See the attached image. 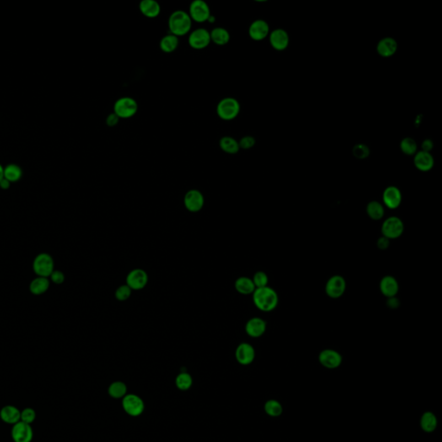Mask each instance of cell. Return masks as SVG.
Wrapping results in <instances>:
<instances>
[{
  "label": "cell",
  "mask_w": 442,
  "mask_h": 442,
  "mask_svg": "<svg viewBox=\"0 0 442 442\" xmlns=\"http://www.w3.org/2000/svg\"><path fill=\"white\" fill-rule=\"evenodd\" d=\"M397 50V43L394 38H385L379 42L377 50L379 55L383 57L392 56Z\"/></svg>",
  "instance_id": "cell-23"
},
{
  "label": "cell",
  "mask_w": 442,
  "mask_h": 442,
  "mask_svg": "<svg viewBox=\"0 0 442 442\" xmlns=\"http://www.w3.org/2000/svg\"><path fill=\"white\" fill-rule=\"evenodd\" d=\"M210 43V32L204 28H199L193 30L189 36V44L194 50H204L209 45Z\"/></svg>",
  "instance_id": "cell-11"
},
{
  "label": "cell",
  "mask_w": 442,
  "mask_h": 442,
  "mask_svg": "<svg viewBox=\"0 0 442 442\" xmlns=\"http://www.w3.org/2000/svg\"><path fill=\"white\" fill-rule=\"evenodd\" d=\"M211 42L218 46H224L230 41V33L222 27H216L210 32Z\"/></svg>",
  "instance_id": "cell-27"
},
{
  "label": "cell",
  "mask_w": 442,
  "mask_h": 442,
  "mask_svg": "<svg viewBox=\"0 0 442 442\" xmlns=\"http://www.w3.org/2000/svg\"><path fill=\"white\" fill-rule=\"evenodd\" d=\"M320 364L326 369L335 370L341 366L343 358L340 352L334 349H325L318 356Z\"/></svg>",
  "instance_id": "cell-10"
},
{
  "label": "cell",
  "mask_w": 442,
  "mask_h": 442,
  "mask_svg": "<svg viewBox=\"0 0 442 442\" xmlns=\"http://www.w3.org/2000/svg\"><path fill=\"white\" fill-rule=\"evenodd\" d=\"M352 153L358 159H365L370 154V150L365 144H357L352 149Z\"/></svg>",
  "instance_id": "cell-40"
},
{
  "label": "cell",
  "mask_w": 442,
  "mask_h": 442,
  "mask_svg": "<svg viewBox=\"0 0 442 442\" xmlns=\"http://www.w3.org/2000/svg\"><path fill=\"white\" fill-rule=\"evenodd\" d=\"M377 245H378V249H380V250H386L390 246V239L382 236L378 239Z\"/></svg>",
  "instance_id": "cell-44"
},
{
  "label": "cell",
  "mask_w": 442,
  "mask_h": 442,
  "mask_svg": "<svg viewBox=\"0 0 442 442\" xmlns=\"http://www.w3.org/2000/svg\"><path fill=\"white\" fill-rule=\"evenodd\" d=\"M234 287L237 292L244 296H249L253 294L256 287L254 285L252 279L247 276H241L236 280Z\"/></svg>",
  "instance_id": "cell-26"
},
{
  "label": "cell",
  "mask_w": 442,
  "mask_h": 442,
  "mask_svg": "<svg viewBox=\"0 0 442 442\" xmlns=\"http://www.w3.org/2000/svg\"><path fill=\"white\" fill-rule=\"evenodd\" d=\"M50 277V280L55 284H61L62 282H64L65 280L64 274L60 271H53Z\"/></svg>",
  "instance_id": "cell-42"
},
{
  "label": "cell",
  "mask_w": 442,
  "mask_h": 442,
  "mask_svg": "<svg viewBox=\"0 0 442 442\" xmlns=\"http://www.w3.org/2000/svg\"><path fill=\"white\" fill-rule=\"evenodd\" d=\"M0 418L7 424H16L20 422L21 411L15 406L6 405L0 410Z\"/></svg>",
  "instance_id": "cell-21"
},
{
  "label": "cell",
  "mask_w": 442,
  "mask_h": 442,
  "mask_svg": "<svg viewBox=\"0 0 442 442\" xmlns=\"http://www.w3.org/2000/svg\"><path fill=\"white\" fill-rule=\"evenodd\" d=\"M252 282L256 288H265L267 287L269 283V277L264 271H257L254 274Z\"/></svg>",
  "instance_id": "cell-37"
},
{
  "label": "cell",
  "mask_w": 442,
  "mask_h": 442,
  "mask_svg": "<svg viewBox=\"0 0 442 442\" xmlns=\"http://www.w3.org/2000/svg\"><path fill=\"white\" fill-rule=\"evenodd\" d=\"M400 147H401V152H403L404 154L409 155V156L416 154V151H417L416 142L411 137H405L401 140Z\"/></svg>",
  "instance_id": "cell-36"
},
{
  "label": "cell",
  "mask_w": 442,
  "mask_h": 442,
  "mask_svg": "<svg viewBox=\"0 0 442 442\" xmlns=\"http://www.w3.org/2000/svg\"><path fill=\"white\" fill-rule=\"evenodd\" d=\"M240 113V104L237 99L227 97L221 99L217 105V114L221 120L225 121L236 119Z\"/></svg>",
  "instance_id": "cell-3"
},
{
  "label": "cell",
  "mask_w": 442,
  "mask_h": 442,
  "mask_svg": "<svg viewBox=\"0 0 442 442\" xmlns=\"http://www.w3.org/2000/svg\"><path fill=\"white\" fill-rule=\"evenodd\" d=\"M192 22L188 12L180 10L172 12L168 22L170 34L177 38L187 35L191 30Z\"/></svg>",
  "instance_id": "cell-2"
},
{
  "label": "cell",
  "mask_w": 442,
  "mask_h": 442,
  "mask_svg": "<svg viewBox=\"0 0 442 442\" xmlns=\"http://www.w3.org/2000/svg\"><path fill=\"white\" fill-rule=\"evenodd\" d=\"M23 175V170L19 166L14 163L8 164L4 168V178L9 180L11 183L17 182Z\"/></svg>",
  "instance_id": "cell-30"
},
{
  "label": "cell",
  "mask_w": 442,
  "mask_h": 442,
  "mask_svg": "<svg viewBox=\"0 0 442 442\" xmlns=\"http://www.w3.org/2000/svg\"><path fill=\"white\" fill-rule=\"evenodd\" d=\"M179 45V38L172 34H168L161 39L159 47L161 50L164 53L174 52Z\"/></svg>",
  "instance_id": "cell-29"
},
{
  "label": "cell",
  "mask_w": 442,
  "mask_h": 442,
  "mask_svg": "<svg viewBox=\"0 0 442 442\" xmlns=\"http://www.w3.org/2000/svg\"><path fill=\"white\" fill-rule=\"evenodd\" d=\"M4 179V167L0 164V181Z\"/></svg>",
  "instance_id": "cell-48"
},
{
  "label": "cell",
  "mask_w": 442,
  "mask_h": 442,
  "mask_svg": "<svg viewBox=\"0 0 442 442\" xmlns=\"http://www.w3.org/2000/svg\"><path fill=\"white\" fill-rule=\"evenodd\" d=\"M416 168L421 171H429L433 167L434 161L432 155L428 152H419L416 153L414 160Z\"/></svg>",
  "instance_id": "cell-24"
},
{
  "label": "cell",
  "mask_w": 442,
  "mask_h": 442,
  "mask_svg": "<svg viewBox=\"0 0 442 442\" xmlns=\"http://www.w3.org/2000/svg\"><path fill=\"white\" fill-rule=\"evenodd\" d=\"M422 152H429L432 151V149L433 148V143L431 141L430 139H426L422 142Z\"/></svg>",
  "instance_id": "cell-46"
},
{
  "label": "cell",
  "mask_w": 442,
  "mask_h": 442,
  "mask_svg": "<svg viewBox=\"0 0 442 442\" xmlns=\"http://www.w3.org/2000/svg\"><path fill=\"white\" fill-rule=\"evenodd\" d=\"M120 118L117 116L116 114L113 113V114H109L108 115L107 118H106V120H105V122H106V125L109 126V127H114V126H116L119 122H120Z\"/></svg>",
  "instance_id": "cell-43"
},
{
  "label": "cell",
  "mask_w": 442,
  "mask_h": 442,
  "mask_svg": "<svg viewBox=\"0 0 442 442\" xmlns=\"http://www.w3.org/2000/svg\"><path fill=\"white\" fill-rule=\"evenodd\" d=\"M381 231L383 236L390 240L398 239L404 232V225L401 218L391 216L384 221Z\"/></svg>",
  "instance_id": "cell-5"
},
{
  "label": "cell",
  "mask_w": 442,
  "mask_h": 442,
  "mask_svg": "<svg viewBox=\"0 0 442 442\" xmlns=\"http://www.w3.org/2000/svg\"><path fill=\"white\" fill-rule=\"evenodd\" d=\"M184 206L190 212H198L201 211L205 204V198L201 191L197 189H191L184 196Z\"/></svg>",
  "instance_id": "cell-12"
},
{
  "label": "cell",
  "mask_w": 442,
  "mask_h": 442,
  "mask_svg": "<svg viewBox=\"0 0 442 442\" xmlns=\"http://www.w3.org/2000/svg\"><path fill=\"white\" fill-rule=\"evenodd\" d=\"M401 200L402 196L401 191L396 187H388L383 193V201L384 205L390 209L398 208L401 205Z\"/></svg>",
  "instance_id": "cell-16"
},
{
  "label": "cell",
  "mask_w": 442,
  "mask_h": 442,
  "mask_svg": "<svg viewBox=\"0 0 442 442\" xmlns=\"http://www.w3.org/2000/svg\"><path fill=\"white\" fill-rule=\"evenodd\" d=\"M11 434L14 442H31L34 436V432L31 425L27 424L20 421L13 425Z\"/></svg>",
  "instance_id": "cell-14"
},
{
  "label": "cell",
  "mask_w": 442,
  "mask_h": 442,
  "mask_svg": "<svg viewBox=\"0 0 442 442\" xmlns=\"http://www.w3.org/2000/svg\"><path fill=\"white\" fill-rule=\"evenodd\" d=\"M254 305L263 312H271L276 309L279 297L276 291L271 287L256 288L252 294Z\"/></svg>",
  "instance_id": "cell-1"
},
{
  "label": "cell",
  "mask_w": 442,
  "mask_h": 442,
  "mask_svg": "<svg viewBox=\"0 0 442 442\" xmlns=\"http://www.w3.org/2000/svg\"><path fill=\"white\" fill-rule=\"evenodd\" d=\"M420 426L425 433H433L436 430L438 419L435 414L431 411H426L422 414L420 419Z\"/></svg>",
  "instance_id": "cell-25"
},
{
  "label": "cell",
  "mask_w": 442,
  "mask_h": 442,
  "mask_svg": "<svg viewBox=\"0 0 442 442\" xmlns=\"http://www.w3.org/2000/svg\"><path fill=\"white\" fill-rule=\"evenodd\" d=\"M346 289V279L341 275H335L331 276L326 283L325 291L327 297L332 299L341 298Z\"/></svg>",
  "instance_id": "cell-9"
},
{
  "label": "cell",
  "mask_w": 442,
  "mask_h": 442,
  "mask_svg": "<svg viewBox=\"0 0 442 442\" xmlns=\"http://www.w3.org/2000/svg\"><path fill=\"white\" fill-rule=\"evenodd\" d=\"M265 413L271 417H279L283 412L282 403L275 399L268 400L265 404Z\"/></svg>",
  "instance_id": "cell-34"
},
{
  "label": "cell",
  "mask_w": 442,
  "mask_h": 442,
  "mask_svg": "<svg viewBox=\"0 0 442 442\" xmlns=\"http://www.w3.org/2000/svg\"><path fill=\"white\" fill-rule=\"evenodd\" d=\"M189 16L196 23L207 22L211 16L209 6L204 0H194L189 6Z\"/></svg>",
  "instance_id": "cell-7"
},
{
  "label": "cell",
  "mask_w": 442,
  "mask_h": 442,
  "mask_svg": "<svg viewBox=\"0 0 442 442\" xmlns=\"http://www.w3.org/2000/svg\"><path fill=\"white\" fill-rule=\"evenodd\" d=\"M270 43L276 50H284L289 44V36L284 29H276L270 35Z\"/></svg>",
  "instance_id": "cell-20"
},
{
  "label": "cell",
  "mask_w": 442,
  "mask_h": 442,
  "mask_svg": "<svg viewBox=\"0 0 442 442\" xmlns=\"http://www.w3.org/2000/svg\"><path fill=\"white\" fill-rule=\"evenodd\" d=\"M122 406L125 413L133 417L141 416L145 408L143 399L135 394H127L123 398Z\"/></svg>",
  "instance_id": "cell-8"
},
{
  "label": "cell",
  "mask_w": 442,
  "mask_h": 442,
  "mask_svg": "<svg viewBox=\"0 0 442 442\" xmlns=\"http://www.w3.org/2000/svg\"><path fill=\"white\" fill-rule=\"evenodd\" d=\"M149 282L148 274L142 269H134L126 276V284L132 290H141Z\"/></svg>",
  "instance_id": "cell-13"
},
{
  "label": "cell",
  "mask_w": 442,
  "mask_h": 442,
  "mask_svg": "<svg viewBox=\"0 0 442 442\" xmlns=\"http://www.w3.org/2000/svg\"><path fill=\"white\" fill-rule=\"evenodd\" d=\"M366 212L367 215L373 220H380L384 216V206L378 201H371L367 205Z\"/></svg>",
  "instance_id": "cell-31"
},
{
  "label": "cell",
  "mask_w": 442,
  "mask_h": 442,
  "mask_svg": "<svg viewBox=\"0 0 442 442\" xmlns=\"http://www.w3.org/2000/svg\"><path fill=\"white\" fill-rule=\"evenodd\" d=\"M139 11L148 18H155L159 16L161 6L156 0H143L139 3Z\"/></svg>",
  "instance_id": "cell-22"
},
{
  "label": "cell",
  "mask_w": 442,
  "mask_h": 442,
  "mask_svg": "<svg viewBox=\"0 0 442 442\" xmlns=\"http://www.w3.org/2000/svg\"><path fill=\"white\" fill-rule=\"evenodd\" d=\"M54 260L50 254L41 253L35 256L33 262V270L38 276L50 277L54 270Z\"/></svg>",
  "instance_id": "cell-6"
},
{
  "label": "cell",
  "mask_w": 442,
  "mask_h": 442,
  "mask_svg": "<svg viewBox=\"0 0 442 442\" xmlns=\"http://www.w3.org/2000/svg\"><path fill=\"white\" fill-rule=\"evenodd\" d=\"M175 384L178 389L180 390H188L191 388L193 384V378L190 374L182 372L179 373L175 378Z\"/></svg>",
  "instance_id": "cell-35"
},
{
  "label": "cell",
  "mask_w": 442,
  "mask_h": 442,
  "mask_svg": "<svg viewBox=\"0 0 442 442\" xmlns=\"http://www.w3.org/2000/svg\"><path fill=\"white\" fill-rule=\"evenodd\" d=\"M50 288V281L47 277L38 276L32 280L29 284V290L35 296H40L46 292Z\"/></svg>",
  "instance_id": "cell-28"
},
{
  "label": "cell",
  "mask_w": 442,
  "mask_h": 442,
  "mask_svg": "<svg viewBox=\"0 0 442 442\" xmlns=\"http://www.w3.org/2000/svg\"><path fill=\"white\" fill-rule=\"evenodd\" d=\"M10 187H11V182H10L9 180L5 179V178L0 181V189H2L3 190H7V189H10Z\"/></svg>",
  "instance_id": "cell-47"
},
{
  "label": "cell",
  "mask_w": 442,
  "mask_h": 442,
  "mask_svg": "<svg viewBox=\"0 0 442 442\" xmlns=\"http://www.w3.org/2000/svg\"><path fill=\"white\" fill-rule=\"evenodd\" d=\"M131 292L132 289L127 284H124L117 288L115 291V297L120 302H125L131 297Z\"/></svg>",
  "instance_id": "cell-38"
},
{
  "label": "cell",
  "mask_w": 442,
  "mask_h": 442,
  "mask_svg": "<svg viewBox=\"0 0 442 442\" xmlns=\"http://www.w3.org/2000/svg\"><path fill=\"white\" fill-rule=\"evenodd\" d=\"M108 393L113 398H124L127 395V386L123 382H114L108 388Z\"/></svg>",
  "instance_id": "cell-33"
},
{
  "label": "cell",
  "mask_w": 442,
  "mask_h": 442,
  "mask_svg": "<svg viewBox=\"0 0 442 442\" xmlns=\"http://www.w3.org/2000/svg\"><path fill=\"white\" fill-rule=\"evenodd\" d=\"M219 147L227 154H237L239 151V142L232 137H223L219 140Z\"/></svg>",
  "instance_id": "cell-32"
},
{
  "label": "cell",
  "mask_w": 442,
  "mask_h": 442,
  "mask_svg": "<svg viewBox=\"0 0 442 442\" xmlns=\"http://www.w3.org/2000/svg\"><path fill=\"white\" fill-rule=\"evenodd\" d=\"M256 143V140L251 136H245L242 137L240 141L239 142V148L244 149V150H249L252 148Z\"/></svg>",
  "instance_id": "cell-41"
},
{
  "label": "cell",
  "mask_w": 442,
  "mask_h": 442,
  "mask_svg": "<svg viewBox=\"0 0 442 442\" xmlns=\"http://www.w3.org/2000/svg\"><path fill=\"white\" fill-rule=\"evenodd\" d=\"M270 33V27L267 22L262 19H257L251 23L249 28V35L252 40H264Z\"/></svg>",
  "instance_id": "cell-18"
},
{
  "label": "cell",
  "mask_w": 442,
  "mask_h": 442,
  "mask_svg": "<svg viewBox=\"0 0 442 442\" xmlns=\"http://www.w3.org/2000/svg\"><path fill=\"white\" fill-rule=\"evenodd\" d=\"M244 329L250 337L256 339L265 335L267 329V323L262 318H251L245 324Z\"/></svg>",
  "instance_id": "cell-17"
},
{
  "label": "cell",
  "mask_w": 442,
  "mask_h": 442,
  "mask_svg": "<svg viewBox=\"0 0 442 442\" xmlns=\"http://www.w3.org/2000/svg\"><path fill=\"white\" fill-rule=\"evenodd\" d=\"M399 305H400V303H399V300L396 298V297L388 298V301H387V306H388L390 309H397Z\"/></svg>",
  "instance_id": "cell-45"
},
{
  "label": "cell",
  "mask_w": 442,
  "mask_h": 442,
  "mask_svg": "<svg viewBox=\"0 0 442 442\" xmlns=\"http://www.w3.org/2000/svg\"><path fill=\"white\" fill-rule=\"evenodd\" d=\"M235 358L242 365H249L256 358V352L250 344L243 342L236 348Z\"/></svg>",
  "instance_id": "cell-15"
},
{
  "label": "cell",
  "mask_w": 442,
  "mask_h": 442,
  "mask_svg": "<svg viewBox=\"0 0 442 442\" xmlns=\"http://www.w3.org/2000/svg\"><path fill=\"white\" fill-rule=\"evenodd\" d=\"M382 294L387 298L396 297L399 292V283L392 276H385L382 278L379 284Z\"/></svg>",
  "instance_id": "cell-19"
},
{
  "label": "cell",
  "mask_w": 442,
  "mask_h": 442,
  "mask_svg": "<svg viewBox=\"0 0 442 442\" xmlns=\"http://www.w3.org/2000/svg\"><path fill=\"white\" fill-rule=\"evenodd\" d=\"M36 414L35 410L31 408H26L21 411V422L31 425L35 422Z\"/></svg>",
  "instance_id": "cell-39"
},
{
  "label": "cell",
  "mask_w": 442,
  "mask_h": 442,
  "mask_svg": "<svg viewBox=\"0 0 442 442\" xmlns=\"http://www.w3.org/2000/svg\"><path fill=\"white\" fill-rule=\"evenodd\" d=\"M138 105L135 99L131 97H122L114 104V114L120 119H130L137 114Z\"/></svg>",
  "instance_id": "cell-4"
}]
</instances>
